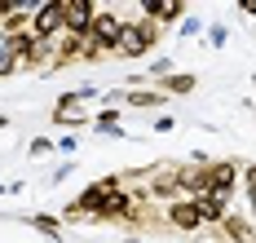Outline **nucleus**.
<instances>
[{"mask_svg":"<svg viewBox=\"0 0 256 243\" xmlns=\"http://www.w3.org/2000/svg\"><path fill=\"white\" fill-rule=\"evenodd\" d=\"M142 9H146V14H154V18H177V14H181L177 0H146Z\"/></svg>","mask_w":256,"mask_h":243,"instance_id":"0eeeda50","label":"nucleus"},{"mask_svg":"<svg viewBox=\"0 0 256 243\" xmlns=\"http://www.w3.org/2000/svg\"><path fill=\"white\" fill-rule=\"evenodd\" d=\"M172 221H177L181 230H194V226H199V221H204V216H199V208H194V204H177V208H172Z\"/></svg>","mask_w":256,"mask_h":243,"instance_id":"423d86ee","label":"nucleus"},{"mask_svg":"<svg viewBox=\"0 0 256 243\" xmlns=\"http://www.w3.org/2000/svg\"><path fill=\"white\" fill-rule=\"evenodd\" d=\"M53 27H62V4H44V9L36 14V31H40V40H44Z\"/></svg>","mask_w":256,"mask_h":243,"instance_id":"39448f33","label":"nucleus"},{"mask_svg":"<svg viewBox=\"0 0 256 243\" xmlns=\"http://www.w3.org/2000/svg\"><path fill=\"white\" fill-rule=\"evenodd\" d=\"M62 22H66L71 31L93 27V9H88V0H62Z\"/></svg>","mask_w":256,"mask_h":243,"instance_id":"f257e3e1","label":"nucleus"},{"mask_svg":"<svg viewBox=\"0 0 256 243\" xmlns=\"http://www.w3.org/2000/svg\"><path fill=\"white\" fill-rule=\"evenodd\" d=\"M168 88H177V93H190V88H194V80H190V76H172V80H168Z\"/></svg>","mask_w":256,"mask_h":243,"instance_id":"9b49d317","label":"nucleus"},{"mask_svg":"<svg viewBox=\"0 0 256 243\" xmlns=\"http://www.w3.org/2000/svg\"><path fill=\"white\" fill-rule=\"evenodd\" d=\"M146 49H150V31L146 27H124V36H120V54L137 58V54H146Z\"/></svg>","mask_w":256,"mask_h":243,"instance_id":"f03ea898","label":"nucleus"},{"mask_svg":"<svg viewBox=\"0 0 256 243\" xmlns=\"http://www.w3.org/2000/svg\"><path fill=\"white\" fill-rule=\"evenodd\" d=\"M248 190H252V199H256V168L248 172Z\"/></svg>","mask_w":256,"mask_h":243,"instance_id":"f8f14e48","label":"nucleus"},{"mask_svg":"<svg viewBox=\"0 0 256 243\" xmlns=\"http://www.w3.org/2000/svg\"><path fill=\"white\" fill-rule=\"evenodd\" d=\"M93 36H98V44H106V49H110V44L124 36V27H120L115 18H93Z\"/></svg>","mask_w":256,"mask_h":243,"instance_id":"20e7f679","label":"nucleus"},{"mask_svg":"<svg viewBox=\"0 0 256 243\" xmlns=\"http://www.w3.org/2000/svg\"><path fill=\"white\" fill-rule=\"evenodd\" d=\"M31 226H36V230H44L49 239H58V221H49V216H31Z\"/></svg>","mask_w":256,"mask_h":243,"instance_id":"9d476101","label":"nucleus"},{"mask_svg":"<svg viewBox=\"0 0 256 243\" xmlns=\"http://www.w3.org/2000/svg\"><path fill=\"white\" fill-rule=\"evenodd\" d=\"M26 49L22 36H0V76H9V66L18 62V54Z\"/></svg>","mask_w":256,"mask_h":243,"instance_id":"7ed1b4c3","label":"nucleus"},{"mask_svg":"<svg viewBox=\"0 0 256 243\" xmlns=\"http://www.w3.org/2000/svg\"><path fill=\"white\" fill-rule=\"evenodd\" d=\"M128 208V199L124 194H106V204H102V216H120Z\"/></svg>","mask_w":256,"mask_h":243,"instance_id":"1a4fd4ad","label":"nucleus"},{"mask_svg":"<svg viewBox=\"0 0 256 243\" xmlns=\"http://www.w3.org/2000/svg\"><path fill=\"white\" fill-rule=\"evenodd\" d=\"M221 208H226V199H221V194H208L204 204H199V216H208V221H221Z\"/></svg>","mask_w":256,"mask_h":243,"instance_id":"6e6552de","label":"nucleus"}]
</instances>
